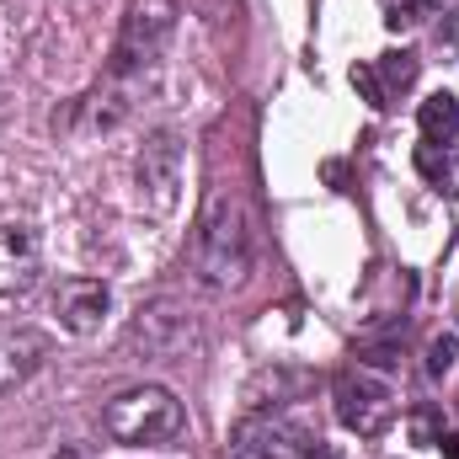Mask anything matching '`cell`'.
I'll return each instance as SVG.
<instances>
[{
	"instance_id": "obj_1",
	"label": "cell",
	"mask_w": 459,
	"mask_h": 459,
	"mask_svg": "<svg viewBox=\"0 0 459 459\" xmlns=\"http://www.w3.org/2000/svg\"><path fill=\"white\" fill-rule=\"evenodd\" d=\"M193 262L198 278L209 289H235L251 273V230H246V209L240 198L214 187L198 209V230H193Z\"/></svg>"
},
{
	"instance_id": "obj_2",
	"label": "cell",
	"mask_w": 459,
	"mask_h": 459,
	"mask_svg": "<svg viewBox=\"0 0 459 459\" xmlns=\"http://www.w3.org/2000/svg\"><path fill=\"white\" fill-rule=\"evenodd\" d=\"M102 428L123 449H155V444H177L187 433V411L166 385H128L108 401Z\"/></svg>"
},
{
	"instance_id": "obj_3",
	"label": "cell",
	"mask_w": 459,
	"mask_h": 459,
	"mask_svg": "<svg viewBox=\"0 0 459 459\" xmlns=\"http://www.w3.org/2000/svg\"><path fill=\"white\" fill-rule=\"evenodd\" d=\"M332 401H337V422H342L347 433H358V438H379L395 422V390H390V379L374 374V368H363V363L337 374Z\"/></svg>"
},
{
	"instance_id": "obj_4",
	"label": "cell",
	"mask_w": 459,
	"mask_h": 459,
	"mask_svg": "<svg viewBox=\"0 0 459 459\" xmlns=\"http://www.w3.org/2000/svg\"><path fill=\"white\" fill-rule=\"evenodd\" d=\"M316 444V433L299 417L283 411H251L235 438H230V459H305V449Z\"/></svg>"
},
{
	"instance_id": "obj_5",
	"label": "cell",
	"mask_w": 459,
	"mask_h": 459,
	"mask_svg": "<svg viewBox=\"0 0 459 459\" xmlns=\"http://www.w3.org/2000/svg\"><path fill=\"white\" fill-rule=\"evenodd\" d=\"M171 27H177V0H139L128 11L123 38H117V48H113V75H134V70L155 65V54L166 48Z\"/></svg>"
},
{
	"instance_id": "obj_6",
	"label": "cell",
	"mask_w": 459,
	"mask_h": 459,
	"mask_svg": "<svg viewBox=\"0 0 459 459\" xmlns=\"http://www.w3.org/2000/svg\"><path fill=\"white\" fill-rule=\"evenodd\" d=\"M48 310L59 316V326L70 332V337H91L102 321H108V310H113V294H108V283L102 278H59L54 283V294H48Z\"/></svg>"
},
{
	"instance_id": "obj_7",
	"label": "cell",
	"mask_w": 459,
	"mask_h": 459,
	"mask_svg": "<svg viewBox=\"0 0 459 459\" xmlns=\"http://www.w3.org/2000/svg\"><path fill=\"white\" fill-rule=\"evenodd\" d=\"M43 278V240L27 225H0V299L32 294Z\"/></svg>"
},
{
	"instance_id": "obj_8",
	"label": "cell",
	"mask_w": 459,
	"mask_h": 459,
	"mask_svg": "<svg viewBox=\"0 0 459 459\" xmlns=\"http://www.w3.org/2000/svg\"><path fill=\"white\" fill-rule=\"evenodd\" d=\"M411 81H417V54H406V48H390L368 65H352V86L368 97V108H390L401 91H411Z\"/></svg>"
},
{
	"instance_id": "obj_9",
	"label": "cell",
	"mask_w": 459,
	"mask_h": 459,
	"mask_svg": "<svg viewBox=\"0 0 459 459\" xmlns=\"http://www.w3.org/2000/svg\"><path fill=\"white\" fill-rule=\"evenodd\" d=\"M48 363V337L32 326H0V401L16 395Z\"/></svg>"
},
{
	"instance_id": "obj_10",
	"label": "cell",
	"mask_w": 459,
	"mask_h": 459,
	"mask_svg": "<svg viewBox=\"0 0 459 459\" xmlns=\"http://www.w3.org/2000/svg\"><path fill=\"white\" fill-rule=\"evenodd\" d=\"M177 182H182L177 139H171V134H155V139L139 150V193H150L155 209H171V204H177Z\"/></svg>"
},
{
	"instance_id": "obj_11",
	"label": "cell",
	"mask_w": 459,
	"mask_h": 459,
	"mask_svg": "<svg viewBox=\"0 0 459 459\" xmlns=\"http://www.w3.org/2000/svg\"><path fill=\"white\" fill-rule=\"evenodd\" d=\"M134 342L144 347L150 358H171L177 347L187 342V316H177V305H171V299L144 305V310H139V321H134Z\"/></svg>"
},
{
	"instance_id": "obj_12",
	"label": "cell",
	"mask_w": 459,
	"mask_h": 459,
	"mask_svg": "<svg viewBox=\"0 0 459 459\" xmlns=\"http://www.w3.org/2000/svg\"><path fill=\"white\" fill-rule=\"evenodd\" d=\"M417 128H422L428 144H455L459 139V97L455 91H433L422 102V113H417Z\"/></svg>"
},
{
	"instance_id": "obj_13",
	"label": "cell",
	"mask_w": 459,
	"mask_h": 459,
	"mask_svg": "<svg viewBox=\"0 0 459 459\" xmlns=\"http://www.w3.org/2000/svg\"><path fill=\"white\" fill-rule=\"evenodd\" d=\"M459 358V337H438V342L428 347V374H449Z\"/></svg>"
},
{
	"instance_id": "obj_14",
	"label": "cell",
	"mask_w": 459,
	"mask_h": 459,
	"mask_svg": "<svg viewBox=\"0 0 459 459\" xmlns=\"http://www.w3.org/2000/svg\"><path fill=\"white\" fill-rule=\"evenodd\" d=\"M417 11H422V0H385V22L390 27H411Z\"/></svg>"
},
{
	"instance_id": "obj_15",
	"label": "cell",
	"mask_w": 459,
	"mask_h": 459,
	"mask_svg": "<svg viewBox=\"0 0 459 459\" xmlns=\"http://www.w3.org/2000/svg\"><path fill=\"white\" fill-rule=\"evenodd\" d=\"M305 459H347V455H342V449H332V444H321V438H316V444L305 449Z\"/></svg>"
},
{
	"instance_id": "obj_16",
	"label": "cell",
	"mask_w": 459,
	"mask_h": 459,
	"mask_svg": "<svg viewBox=\"0 0 459 459\" xmlns=\"http://www.w3.org/2000/svg\"><path fill=\"white\" fill-rule=\"evenodd\" d=\"M438 449H444V459H459V433H444V438H438Z\"/></svg>"
},
{
	"instance_id": "obj_17",
	"label": "cell",
	"mask_w": 459,
	"mask_h": 459,
	"mask_svg": "<svg viewBox=\"0 0 459 459\" xmlns=\"http://www.w3.org/2000/svg\"><path fill=\"white\" fill-rule=\"evenodd\" d=\"M422 5H444V0H422Z\"/></svg>"
}]
</instances>
